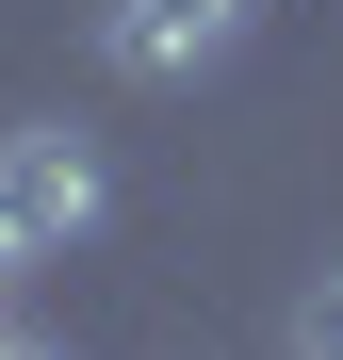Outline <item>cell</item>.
<instances>
[{
  "label": "cell",
  "instance_id": "6da1fadb",
  "mask_svg": "<svg viewBox=\"0 0 343 360\" xmlns=\"http://www.w3.org/2000/svg\"><path fill=\"white\" fill-rule=\"evenodd\" d=\"M98 213H114V164H98V131H66V115L0 131V278H33V262H82V246H98Z\"/></svg>",
  "mask_w": 343,
  "mask_h": 360
},
{
  "label": "cell",
  "instance_id": "7a4b0ae2",
  "mask_svg": "<svg viewBox=\"0 0 343 360\" xmlns=\"http://www.w3.org/2000/svg\"><path fill=\"white\" fill-rule=\"evenodd\" d=\"M229 33H246V0H114V66L131 82H196Z\"/></svg>",
  "mask_w": 343,
  "mask_h": 360
},
{
  "label": "cell",
  "instance_id": "3957f363",
  "mask_svg": "<svg viewBox=\"0 0 343 360\" xmlns=\"http://www.w3.org/2000/svg\"><path fill=\"white\" fill-rule=\"evenodd\" d=\"M295 360H343V262H327V278L295 295Z\"/></svg>",
  "mask_w": 343,
  "mask_h": 360
},
{
  "label": "cell",
  "instance_id": "277c9868",
  "mask_svg": "<svg viewBox=\"0 0 343 360\" xmlns=\"http://www.w3.org/2000/svg\"><path fill=\"white\" fill-rule=\"evenodd\" d=\"M17 360H66V344H17Z\"/></svg>",
  "mask_w": 343,
  "mask_h": 360
},
{
  "label": "cell",
  "instance_id": "5b68a950",
  "mask_svg": "<svg viewBox=\"0 0 343 360\" xmlns=\"http://www.w3.org/2000/svg\"><path fill=\"white\" fill-rule=\"evenodd\" d=\"M0 360H17V328H0Z\"/></svg>",
  "mask_w": 343,
  "mask_h": 360
}]
</instances>
